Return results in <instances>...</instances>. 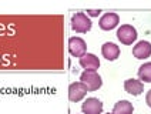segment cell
Segmentation results:
<instances>
[{
	"label": "cell",
	"instance_id": "obj_14",
	"mask_svg": "<svg viewBox=\"0 0 151 114\" xmlns=\"http://www.w3.org/2000/svg\"><path fill=\"white\" fill-rule=\"evenodd\" d=\"M100 13H101V10H99V9H88L87 10V16H90V17H99L100 16Z\"/></svg>",
	"mask_w": 151,
	"mask_h": 114
},
{
	"label": "cell",
	"instance_id": "obj_13",
	"mask_svg": "<svg viewBox=\"0 0 151 114\" xmlns=\"http://www.w3.org/2000/svg\"><path fill=\"white\" fill-rule=\"evenodd\" d=\"M138 79H140V82L151 83V61L140 66V69H138Z\"/></svg>",
	"mask_w": 151,
	"mask_h": 114
},
{
	"label": "cell",
	"instance_id": "obj_4",
	"mask_svg": "<svg viewBox=\"0 0 151 114\" xmlns=\"http://www.w3.org/2000/svg\"><path fill=\"white\" fill-rule=\"evenodd\" d=\"M87 93H88V90H87V87H86L81 82L71 83V84L68 86V100L73 101V103L81 101V100L87 96Z\"/></svg>",
	"mask_w": 151,
	"mask_h": 114
},
{
	"label": "cell",
	"instance_id": "obj_6",
	"mask_svg": "<svg viewBox=\"0 0 151 114\" xmlns=\"http://www.w3.org/2000/svg\"><path fill=\"white\" fill-rule=\"evenodd\" d=\"M83 114H101L103 113V103L96 97H88L81 104Z\"/></svg>",
	"mask_w": 151,
	"mask_h": 114
},
{
	"label": "cell",
	"instance_id": "obj_7",
	"mask_svg": "<svg viewBox=\"0 0 151 114\" xmlns=\"http://www.w3.org/2000/svg\"><path fill=\"white\" fill-rule=\"evenodd\" d=\"M120 23V16H118L117 13H114V12H110V13H106V14H103L100 19V22H99V26H100L101 30H106V32H109V30H113V29H116Z\"/></svg>",
	"mask_w": 151,
	"mask_h": 114
},
{
	"label": "cell",
	"instance_id": "obj_9",
	"mask_svg": "<svg viewBox=\"0 0 151 114\" xmlns=\"http://www.w3.org/2000/svg\"><path fill=\"white\" fill-rule=\"evenodd\" d=\"M133 56L138 60H145L151 56V43L147 40L138 41L133 47Z\"/></svg>",
	"mask_w": 151,
	"mask_h": 114
},
{
	"label": "cell",
	"instance_id": "obj_12",
	"mask_svg": "<svg viewBox=\"0 0 151 114\" xmlns=\"http://www.w3.org/2000/svg\"><path fill=\"white\" fill-rule=\"evenodd\" d=\"M134 107L128 100H120L114 104L113 108V114H133Z\"/></svg>",
	"mask_w": 151,
	"mask_h": 114
},
{
	"label": "cell",
	"instance_id": "obj_11",
	"mask_svg": "<svg viewBox=\"0 0 151 114\" xmlns=\"http://www.w3.org/2000/svg\"><path fill=\"white\" fill-rule=\"evenodd\" d=\"M124 90L131 96H140L144 91V84L140 80L135 79H128L124 82Z\"/></svg>",
	"mask_w": 151,
	"mask_h": 114
},
{
	"label": "cell",
	"instance_id": "obj_2",
	"mask_svg": "<svg viewBox=\"0 0 151 114\" xmlns=\"http://www.w3.org/2000/svg\"><path fill=\"white\" fill-rule=\"evenodd\" d=\"M80 82L87 87L88 93L90 91H97L103 86L101 76L97 71H83L81 76H80Z\"/></svg>",
	"mask_w": 151,
	"mask_h": 114
},
{
	"label": "cell",
	"instance_id": "obj_8",
	"mask_svg": "<svg viewBox=\"0 0 151 114\" xmlns=\"http://www.w3.org/2000/svg\"><path fill=\"white\" fill-rule=\"evenodd\" d=\"M78 63L84 69V71H97V69L100 67L99 57L93 53H86L83 57L78 58Z\"/></svg>",
	"mask_w": 151,
	"mask_h": 114
},
{
	"label": "cell",
	"instance_id": "obj_1",
	"mask_svg": "<svg viewBox=\"0 0 151 114\" xmlns=\"http://www.w3.org/2000/svg\"><path fill=\"white\" fill-rule=\"evenodd\" d=\"M91 20L86 13H76L71 16V29L76 33H87L91 30Z\"/></svg>",
	"mask_w": 151,
	"mask_h": 114
},
{
	"label": "cell",
	"instance_id": "obj_10",
	"mask_svg": "<svg viewBox=\"0 0 151 114\" xmlns=\"http://www.w3.org/2000/svg\"><path fill=\"white\" fill-rule=\"evenodd\" d=\"M101 54L106 60L109 61H114L120 57V47H118L116 43H111V41H107L101 46Z\"/></svg>",
	"mask_w": 151,
	"mask_h": 114
},
{
	"label": "cell",
	"instance_id": "obj_3",
	"mask_svg": "<svg viewBox=\"0 0 151 114\" xmlns=\"http://www.w3.org/2000/svg\"><path fill=\"white\" fill-rule=\"evenodd\" d=\"M137 36H138L137 30L131 25H123L121 27H118L117 30V39L126 46L133 44L137 40Z\"/></svg>",
	"mask_w": 151,
	"mask_h": 114
},
{
	"label": "cell",
	"instance_id": "obj_5",
	"mask_svg": "<svg viewBox=\"0 0 151 114\" xmlns=\"http://www.w3.org/2000/svg\"><path fill=\"white\" fill-rule=\"evenodd\" d=\"M68 51L74 57H83L87 51V44L81 37H70L68 39Z\"/></svg>",
	"mask_w": 151,
	"mask_h": 114
},
{
	"label": "cell",
	"instance_id": "obj_15",
	"mask_svg": "<svg viewBox=\"0 0 151 114\" xmlns=\"http://www.w3.org/2000/svg\"><path fill=\"white\" fill-rule=\"evenodd\" d=\"M145 103H147V106L151 108V89L147 91V94H145Z\"/></svg>",
	"mask_w": 151,
	"mask_h": 114
},
{
	"label": "cell",
	"instance_id": "obj_16",
	"mask_svg": "<svg viewBox=\"0 0 151 114\" xmlns=\"http://www.w3.org/2000/svg\"><path fill=\"white\" fill-rule=\"evenodd\" d=\"M107 114H113V113H107Z\"/></svg>",
	"mask_w": 151,
	"mask_h": 114
}]
</instances>
